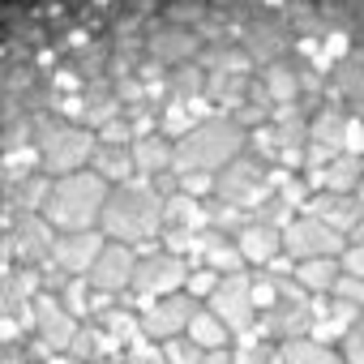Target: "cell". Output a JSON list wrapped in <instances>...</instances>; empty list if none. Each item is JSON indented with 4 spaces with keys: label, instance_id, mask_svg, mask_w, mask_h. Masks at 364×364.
<instances>
[{
    "label": "cell",
    "instance_id": "cell-1",
    "mask_svg": "<svg viewBox=\"0 0 364 364\" xmlns=\"http://www.w3.org/2000/svg\"><path fill=\"white\" fill-rule=\"evenodd\" d=\"M0 364H364V0H0Z\"/></svg>",
    "mask_w": 364,
    "mask_h": 364
}]
</instances>
